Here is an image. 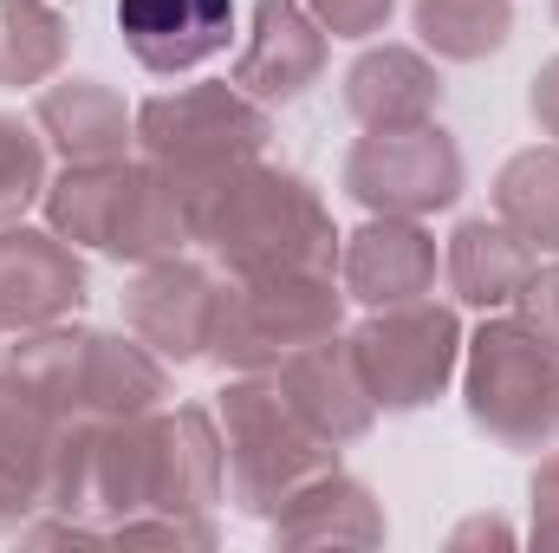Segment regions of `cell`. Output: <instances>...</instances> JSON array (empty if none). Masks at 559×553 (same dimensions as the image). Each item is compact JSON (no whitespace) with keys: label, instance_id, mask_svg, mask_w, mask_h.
Listing matches in <instances>:
<instances>
[{"label":"cell","instance_id":"obj_1","mask_svg":"<svg viewBox=\"0 0 559 553\" xmlns=\"http://www.w3.org/2000/svg\"><path fill=\"white\" fill-rule=\"evenodd\" d=\"M189 228L235 280L332 274L338 242H345L332 228L319 189L299 169H267V163H248L215 196H202L189 209Z\"/></svg>","mask_w":559,"mask_h":553},{"label":"cell","instance_id":"obj_2","mask_svg":"<svg viewBox=\"0 0 559 553\" xmlns=\"http://www.w3.org/2000/svg\"><path fill=\"white\" fill-rule=\"evenodd\" d=\"M274 138L267 105H254L235 79L222 85H182V92H156L138 105V143L143 163H156L176 196L195 209L202 196H215L228 176H241L248 163H261V150Z\"/></svg>","mask_w":559,"mask_h":553},{"label":"cell","instance_id":"obj_3","mask_svg":"<svg viewBox=\"0 0 559 553\" xmlns=\"http://www.w3.org/2000/svg\"><path fill=\"white\" fill-rule=\"evenodd\" d=\"M462 404L481 436L501 449H554L559 443V345H547L514 313L481 319L462 339Z\"/></svg>","mask_w":559,"mask_h":553},{"label":"cell","instance_id":"obj_4","mask_svg":"<svg viewBox=\"0 0 559 553\" xmlns=\"http://www.w3.org/2000/svg\"><path fill=\"white\" fill-rule=\"evenodd\" d=\"M222 456H228V502L241 515L274 521L280 502L319 469H332L338 449L306 430L274 372H235V385L222 391Z\"/></svg>","mask_w":559,"mask_h":553},{"label":"cell","instance_id":"obj_5","mask_svg":"<svg viewBox=\"0 0 559 553\" xmlns=\"http://www.w3.org/2000/svg\"><path fill=\"white\" fill-rule=\"evenodd\" d=\"M345 319V286L332 274H267L235 280L215 299L209 358L222 372H280L293 352L332 339Z\"/></svg>","mask_w":559,"mask_h":553},{"label":"cell","instance_id":"obj_6","mask_svg":"<svg viewBox=\"0 0 559 553\" xmlns=\"http://www.w3.org/2000/svg\"><path fill=\"white\" fill-rule=\"evenodd\" d=\"M352 352L371 378L378 411H423L449 391L462 372V319L442 299H411V306H378L358 332Z\"/></svg>","mask_w":559,"mask_h":553},{"label":"cell","instance_id":"obj_7","mask_svg":"<svg viewBox=\"0 0 559 553\" xmlns=\"http://www.w3.org/2000/svg\"><path fill=\"white\" fill-rule=\"evenodd\" d=\"M462 150L429 118L411 131H365L345 156V196L371 215H436L462 196Z\"/></svg>","mask_w":559,"mask_h":553},{"label":"cell","instance_id":"obj_8","mask_svg":"<svg viewBox=\"0 0 559 553\" xmlns=\"http://www.w3.org/2000/svg\"><path fill=\"white\" fill-rule=\"evenodd\" d=\"M228 502V456L222 430L202 404L143 416V508L163 515H209Z\"/></svg>","mask_w":559,"mask_h":553},{"label":"cell","instance_id":"obj_9","mask_svg":"<svg viewBox=\"0 0 559 553\" xmlns=\"http://www.w3.org/2000/svg\"><path fill=\"white\" fill-rule=\"evenodd\" d=\"M85 261L66 235L7 222L0 228V332H39L85 306Z\"/></svg>","mask_w":559,"mask_h":553},{"label":"cell","instance_id":"obj_10","mask_svg":"<svg viewBox=\"0 0 559 553\" xmlns=\"http://www.w3.org/2000/svg\"><path fill=\"white\" fill-rule=\"evenodd\" d=\"M72 416L46 404L0 365V534H20L26 515L52 508V469Z\"/></svg>","mask_w":559,"mask_h":553},{"label":"cell","instance_id":"obj_11","mask_svg":"<svg viewBox=\"0 0 559 553\" xmlns=\"http://www.w3.org/2000/svg\"><path fill=\"white\" fill-rule=\"evenodd\" d=\"M215 299H222V286H215L209 268L169 255V261L138 268V280L124 286V326L138 332L163 365H189V358H209Z\"/></svg>","mask_w":559,"mask_h":553},{"label":"cell","instance_id":"obj_12","mask_svg":"<svg viewBox=\"0 0 559 553\" xmlns=\"http://www.w3.org/2000/svg\"><path fill=\"white\" fill-rule=\"evenodd\" d=\"M325 59H332V33L312 20L306 0H261L248 46L235 52V85L254 105H293L325 79Z\"/></svg>","mask_w":559,"mask_h":553},{"label":"cell","instance_id":"obj_13","mask_svg":"<svg viewBox=\"0 0 559 553\" xmlns=\"http://www.w3.org/2000/svg\"><path fill=\"white\" fill-rule=\"evenodd\" d=\"M436 235L423 228L417 215H371L358 235L338 242V286L358 306H411L436 293Z\"/></svg>","mask_w":559,"mask_h":553},{"label":"cell","instance_id":"obj_14","mask_svg":"<svg viewBox=\"0 0 559 553\" xmlns=\"http://www.w3.org/2000/svg\"><path fill=\"white\" fill-rule=\"evenodd\" d=\"M274 378H280V391H286V404L306 416V430H312V436H325L332 449L358 443V436L378 423L371 378H365V365H358L352 339H338V332H332V339H319V345H306V352H293Z\"/></svg>","mask_w":559,"mask_h":553},{"label":"cell","instance_id":"obj_15","mask_svg":"<svg viewBox=\"0 0 559 553\" xmlns=\"http://www.w3.org/2000/svg\"><path fill=\"white\" fill-rule=\"evenodd\" d=\"M118 33L143 72L176 79L228 52L235 0H118Z\"/></svg>","mask_w":559,"mask_h":553},{"label":"cell","instance_id":"obj_16","mask_svg":"<svg viewBox=\"0 0 559 553\" xmlns=\"http://www.w3.org/2000/svg\"><path fill=\"white\" fill-rule=\"evenodd\" d=\"M33 125L66 163H118L138 143V111L105 79H52V85H39Z\"/></svg>","mask_w":559,"mask_h":553},{"label":"cell","instance_id":"obj_17","mask_svg":"<svg viewBox=\"0 0 559 553\" xmlns=\"http://www.w3.org/2000/svg\"><path fill=\"white\" fill-rule=\"evenodd\" d=\"M169 398V365L143 345L138 332H85L79 345V372H72V416H150Z\"/></svg>","mask_w":559,"mask_h":553},{"label":"cell","instance_id":"obj_18","mask_svg":"<svg viewBox=\"0 0 559 553\" xmlns=\"http://www.w3.org/2000/svg\"><path fill=\"white\" fill-rule=\"evenodd\" d=\"M442 105V72L417 46H365L345 66V111L365 131H411L429 125Z\"/></svg>","mask_w":559,"mask_h":553},{"label":"cell","instance_id":"obj_19","mask_svg":"<svg viewBox=\"0 0 559 553\" xmlns=\"http://www.w3.org/2000/svg\"><path fill=\"white\" fill-rule=\"evenodd\" d=\"M280 548H378L384 541V515L371 502V489L358 475H345L338 462L319 469L312 482H299L274 515Z\"/></svg>","mask_w":559,"mask_h":553},{"label":"cell","instance_id":"obj_20","mask_svg":"<svg viewBox=\"0 0 559 553\" xmlns=\"http://www.w3.org/2000/svg\"><path fill=\"white\" fill-rule=\"evenodd\" d=\"M195 242L189 228V202L176 196V183L156 169V163H131L124 169V189H118V209H111V228H105V255L111 261H169Z\"/></svg>","mask_w":559,"mask_h":553},{"label":"cell","instance_id":"obj_21","mask_svg":"<svg viewBox=\"0 0 559 553\" xmlns=\"http://www.w3.org/2000/svg\"><path fill=\"white\" fill-rule=\"evenodd\" d=\"M534 268H540V255H534L514 228H501V222H488V215L462 222V228L449 235V248H442L449 293H455L462 306H481V313L514 306V293L527 286Z\"/></svg>","mask_w":559,"mask_h":553},{"label":"cell","instance_id":"obj_22","mask_svg":"<svg viewBox=\"0 0 559 553\" xmlns=\"http://www.w3.org/2000/svg\"><path fill=\"white\" fill-rule=\"evenodd\" d=\"M495 222L514 228L534 255H559V143H534L501 163Z\"/></svg>","mask_w":559,"mask_h":553},{"label":"cell","instance_id":"obj_23","mask_svg":"<svg viewBox=\"0 0 559 553\" xmlns=\"http://www.w3.org/2000/svg\"><path fill=\"white\" fill-rule=\"evenodd\" d=\"M72 52V26L52 0H0V92L46 85Z\"/></svg>","mask_w":559,"mask_h":553},{"label":"cell","instance_id":"obj_24","mask_svg":"<svg viewBox=\"0 0 559 553\" xmlns=\"http://www.w3.org/2000/svg\"><path fill=\"white\" fill-rule=\"evenodd\" d=\"M411 20H417V39L436 59L475 66V59H488V52L508 46L514 0H411Z\"/></svg>","mask_w":559,"mask_h":553},{"label":"cell","instance_id":"obj_25","mask_svg":"<svg viewBox=\"0 0 559 553\" xmlns=\"http://www.w3.org/2000/svg\"><path fill=\"white\" fill-rule=\"evenodd\" d=\"M46 138H39V125H20V118H7L0 111V228L7 222H20L39 196H46Z\"/></svg>","mask_w":559,"mask_h":553},{"label":"cell","instance_id":"obj_26","mask_svg":"<svg viewBox=\"0 0 559 553\" xmlns=\"http://www.w3.org/2000/svg\"><path fill=\"white\" fill-rule=\"evenodd\" d=\"M111 541H118V548H143V541H150V548H215V521H209V515H163V508H156V515H131V521H118V528H111Z\"/></svg>","mask_w":559,"mask_h":553},{"label":"cell","instance_id":"obj_27","mask_svg":"<svg viewBox=\"0 0 559 553\" xmlns=\"http://www.w3.org/2000/svg\"><path fill=\"white\" fill-rule=\"evenodd\" d=\"M306 7H312V20H319L332 39H371V33H384L391 13H397V0H306Z\"/></svg>","mask_w":559,"mask_h":553},{"label":"cell","instance_id":"obj_28","mask_svg":"<svg viewBox=\"0 0 559 553\" xmlns=\"http://www.w3.org/2000/svg\"><path fill=\"white\" fill-rule=\"evenodd\" d=\"M514 319L534 326L547 345H559V261H547V268L527 274V286L514 293Z\"/></svg>","mask_w":559,"mask_h":553},{"label":"cell","instance_id":"obj_29","mask_svg":"<svg viewBox=\"0 0 559 553\" xmlns=\"http://www.w3.org/2000/svg\"><path fill=\"white\" fill-rule=\"evenodd\" d=\"M534 541L559 548V456H547L534 475Z\"/></svg>","mask_w":559,"mask_h":553},{"label":"cell","instance_id":"obj_30","mask_svg":"<svg viewBox=\"0 0 559 553\" xmlns=\"http://www.w3.org/2000/svg\"><path fill=\"white\" fill-rule=\"evenodd\" d=\"M527 111H534V125L559 143V59H547L540 72H534V92H527Z\"/></svg>","mask_w":559,"mask_h":553},{"label":"cell","instance_id":"obj_31","mask_svg":"<svg viewBox=\"0 0 559 553\" xmlns=\"http://www.w3.org/2000/svg\"><path fill=\"white\" fill-rule=\"evenodd\" d=\"M468 541H495V548H514V528H501V521H462V528L449 534V548H468Z\"/></svg>","mask_w":559,"mask_h":553},{"label":"cell","instance_id":"obj_32","mask_svg":"<svg viewBox=\"0 0 559 553\" xmlns=\"http://www.w3.org/2000/svg\"><path fill=\"white\" fill-rule=\"evenodd\" d=\"M554 20H559V0H554Z\"/></svg>","mask_w":559,"mask_h":553}]
</instances>
